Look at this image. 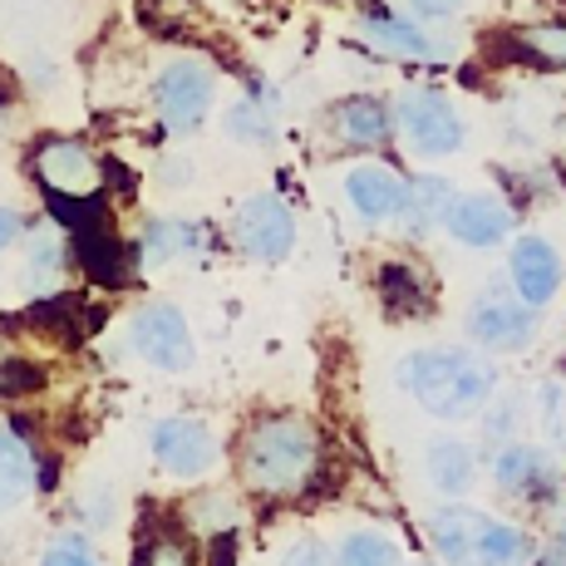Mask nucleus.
Wrapping results in <instances>:
<instances>
[{"instance_id": "2f4dec72", "label": "nucleus", "mask_w": 566, "mask_h": 566, "mask_svg": "<svg viewBox=\"0 0 566 566\" xmlns=\"http://www.w3.org/2000/svg\"><path fill=\"white\" fill-rule=\"evenodd\" d=\"M40 566H99V557L90 552L84 537H54L45 547V557H40Z\"/></svg>"}, {"instance_id": "f3484780", "label": "nucleus", "mask_w": 566, "mask_h": 566, "mask_svg": "<svg viewBox=\"0 0 566 566\" xmlns=\"http://www.w3.org/2000/svg\"><path fill=\"white\" fill-rule=\"evenodd\" d=\"M459 198L449 178H433V172H419V178L405 182V207H399V222H405V237H429L449 222V207Z\"/></svg>"}, {"instance_id": "b1692460", "label": "nucleus", "mask_w": 566, "mask_h": 566, "mask_svg": "<svg viewBox=\"0 0 566 566\" xmlns=\"http://www.w3.org/2000/svg\"><path fill=\"white\" fill-rule=\"evenodd\" d=\"M30 286L35 291H54L60 286V271H64V242H60V232L54 227H40L35 237H30Z\"/></svg>"}, {"instance_id": "f8f14e48", "label": "nucleus", "mask_w": 566, "mask_h": 566, "mask_svg": "<svg viewBox=\"0 0 566 566\" xmlns=\"http://www.w3.org/2000/svg\"><path fill=\"white\" fill-rule=\"evenodd\" d=\"M345 198L369 227H379L389 217H399V207H405V178L389 163H355L345 172Z\"/></svg>"}, {"instance_id": "c85d7f7f", "label": "nucleus", "mask_w": 566, "mask_h": 566, "mask_svg": "<svg viewBox=\"0 0 566 566\" xmlns=\"http://www.w3.org/2000/svg\"><path fill=\"white\" fill-rule=\"evenodd\" d=\"M188 522H192L198 532H232V522H237V503H232L227 493H207V497H198V503H192Z\"/></svg>"}, {"instance_id": "9b49d317", "label": "nucleus", "mask_w": 566, "mask_h": 566, "mask_svg": "<svg viewBox=\"0 0 566 566\" xmlns=\"http://www.w3.org/2000/svg\"><path fill=\"white\" fill-rule=\"evenodd\" d=\"M35 172L45 182V192H99V158L80 144V138H45L35 148Z\"/></svg>"}, {"instance_id": "473e14b6", "label": "nucleus", "mask_w": 566, "mask_h": 566, "mask_svg": "<svg viewBox=\"0 0 566 566\" xmlns=\"http://www.w3.org/2000/svg\"><path fill=\"white\" fill-rule=\"evenodd\" d=\"M419 20H459L468 10V0H405Z\"/></svg>"}, {"instance_id": "f257e3e1", "label": "nucleus", "mask_w": 566, "mask_h": 566, "mask_svg": "<svg viewBox=\"0 0 566 566\" xmlns=\"http://www.w3.org/2000/svg\"><path fill=\"white\" fill-rule=\"evenodd\" d=\"M399 385L423 413L453 423L488 409V399L497 395V369L488 365V355L473 350H419L399 365Z\"/></svg>"}, {"instance_id": "7ed1b4c3", "label": "nucleus", "mask_w": 566, "mask_h": 566, "mask_svg": "<svg viewBox=\"0 0 566 566\" xmlns=\"http://www.w3.org/2000/svg\"><path fill=\"white\" fill-rule=\"evenodd\" d=\"M429 542L443 566H517L527 557V537L503 517L478 507H443L429 517Z\"/></svg>"}, {"instance_id": "a878e982", "label": "nucleus", "mask_w": 566, "mask_h": 566, "mask_svg": "<svg viewBox=\"0 0 566 566\" xmlns=\"http://www.w3.org/2000/svg\"><path fill=\"white\" fill-rule=\"evenodd\" d=\"M134 566H192V547H188V537L172 527L144 532L138 552H134Z\"/></svg>"}, {"instance_id": "393cba45", "label": "nucleus", "mask_w": 566, "mask_h": 566, "mask_svg": "<svg viewBox=\"0 0 566 566\" xmlns=\"http://www.w3.org/2000/svg\"><path fill=\"white\" fill-rule=\"evenodd\" d=\"M335 566H399V547L385 532H350L335 552Z\"/></svg>"}, {"instance_id": "4c0bfd02", "label": "nucleus", "mask_w": 566, "mask_h": 566, "mask_svg": "<svg viewBox=\"0 0 566 566\" xmlns=\"http://www.w3.org/2000/svg\"><path fill=\"white\" fill-rule=\"evenodd\" d=\"M6 134H10V94L0 90V138H6Z\"/></svg>"}, {"instance_id": "cd10ccee", "label": "nucleus", "mask_w": 566, "mask_h": 566, "mask_svg": "<svg viewBox=\"0 0 566 566\" xmlns=\"http://www.w3.org/2000/svg\"><path fill=\"white\" fill-rule=\"evenodd\" d=\"M45 389V369L20 360V355H0V399H25Z\"/></svg>"}, {"instance_id": "5701e85b", "label": "nucleus", "mask_w": 566, "mask_h": 566, "mask_svg": "<svg viewBox=\"0 0 566 566\" xmlns=\"http://www.w3.org/2000/svg\"><path fill=\"white\" fill-rule=\"evenodd\" d=\"M198 247V227L192 222H168V217H158V222H148L144 232H138V256L148 261V266H163V261L182 256Z\"/></svg>"}, {"instance_id": "a211bd4d", "label": "nucleus", "mask_w": 566, "mask_h": 566, "mask_svg": "<svg viewBox=\"0 0 566 566\" xmlns=\"http://www.w3.org/2000/svg\"><path fill=\"white\" fill-rule=\"evenodd\" d=\"M74 256L99 286H128V247L118 242L108 222L90 227V232H74Z\"/></svg>"}, {"instance_id": "e433bc0d", "label": "nucleus", "mask_w": 566, "mask_h": 566, "mask_svg": "<svg viewBox=\"0 0 566 566\" xmlns=\"http://www.w3.org/2000/svg\"><path fill=\"white\" fill-rule=\"evenodd\" d=\"M547 566H566V537L552 542V552H547Z\"/></svg>"}, {"instance_id": "0eeeda50", "label": "nucleus", "mask_w": 566, "mask_h": 566, "mask_svg": "<svg viewBox=\"0 0 566 566\" xmlns=\"http://www.w3.org/2000/svg\"><path fill=\"white\" fill-rule=\"evenodd\" d=\"M232 237L252 261L276 266V261H286L291 247H296V217H291V207L281 202L276 192H256V198H247L237 207Z\"/></svg>"}, {"instance_id": "39448f33", "label": "nucleus", "mask_w": 566, "mask_h": 566, "mask_svg": "<svg viewBox=\"0 0 566 566\" xmlns=\"http://www.w3.org/2000/svg\"><path fill=\"white\" fill-rule=\"evenodd\" d=\"M395 128L405 134V144L423 158H449L463 148L468 128L463 114L449 104V94L439 90H405L395 99Z\"/></svg>"}, {"instance_id": "4be33fe9", "label": "nucleus", "mask_w": 566, "mask_h": 566, "mask_svg": "<svg viewBox=\"0 0 566 566\" xmlns=\"http://www.w3.org/2000/svg\"><path fill=\"white\" fill-rule=\"evenodd\" d=\"M513 50L527 64H537V70H566V20L513 30Z\"/></svg>"}, {"instance_id": "2eb2a0df", "label": "nucleus", "mask_w": 566, "mask_h": 566, "mask_svg": "<svg viewBox=\"0 0 566 566\" xmlns=\"http://www.w3.org/2000/svg\"><path fill=\"white\" fill-rule=\"evenodd\" d=\"M379 286V301H385L389 315H399V321H423V315L433 311V276L419 266V261H385L375 276Z\"/></svg>"}, {"instance_id": "7c9ffc66", "label": "nucleus", "mask_w": 566, "mask_h": 566, "mask_svg": "<svg viewBox=\"0 0 566 566\" xmlns=\"http://www.w3.org/2000/svg\"><path fill=\"white\" fill-rule=\"evenodd\" d=\"M522 409H527V399L522 395H503V399H488V433L493 439H507V433L522 429Z\"/></svg>"}, {"instance_id": "ddd939ff", "label": "nucleus", "mask_w": 566, "mask_h": 566, "mask_svg": "<svg viewBox=\"0 0 566 566\" xmlns=\"http://www.w3.org/2000/svg\"><path fill=\"white\" fill-rule=\"evenodd\" d=\"M507 271H513V291L527 306H547L562 286V256H557V247L542 242V237H517Z\"/></svg>"}, {"instance_id": "aec40b11", "label": "nucleus", "mask_w": 566, "mask_h": 566, "mask_svg": "<svg viewBox=\"0 0 566 566\" xmlns=\"http://www.w3.org/2000/svg\"><path fill=\"white\" fill-rule=\"evenodd\" d=\"M360 35L375 50L399 54V60H433V54H439V45H433L419 25H409V20H399V15H385V10H369V15H360Z\"/></svg>"}, {"instance_id": "f03ea898", "label": "nucleus", "mask_w": 566, "mask_h": 566, "mask_svg": "<svg viewBox=\"0 0 566 566\" xmlns=\"http://www.w3.org/2000/svg\"><path fill=\"white\" fill-rule=\"evenodd\" d=\"M315 459H321V443L315 429L301 419H261L256 429H247L237 468H242V483L261 497H291L315 478Z\"/></svg>"}, {"instance_id": "20e7f679", "label": "nucleus", "mask_w": 566, "mask_h": 566, "mask_svg": "<svg viewBox=\"0 0 566 566\" xmlns=\"http://www.w3.org/2000/svg\"><path fill=\"white\" fill-rule=\"evenodd\" d=\"M212 99H217V74L198 54L168 60L154 80V108L168 134H192V128H202L207 114H212Z\"/></svg>"}, {"instance_id": "423d86ee", "label": "nucleus", "mask_w": 566, "mask_h": 566, "mask_svg": "<svg viewBox=\"0 0 566 566\" xmlns=\"http://www.w3.org/2000/svg\"><path fill=\"white\" fill-rule=\"evenodd\" d=\"M468 335H473L483 350H522V345L537 335V306H527L517 291L488 286L483 296L468 306Z\"/></svg>"}, {"instance_id": "dca6fc26", "label": "nucleus", "mask_w": 566, "mask_h": 566, "mask_svg": "<svg viewBox=\"0 0 566 566\" xmlns=\"http://www.w3.org/2000/svg\"><path fill=\"white\" fill-rule=\"evenodd\" d=\"M493 483L513 497H542L557 483V468H552V459L542 449H532V443H507L493 459Z\"/></svg>"}, {"instance_id": "4468645a", "label": "nucleus", "mask_w": 566, "mask_h": 566, "mask_svg": "<svg viewBox=\"0 0 566 566\" xmlns=\"http://www.w3.org/2000/svg\"><path fill=\"white\" fill-rule=\"evenodd\" d=\"M331 134L345 148H379L395 134V108L375 94H350L331 108Z\"/></svg>"}, {"instance_id": "6ab92c4d", "label": "nucleus", "mask_w": 566, "mask_h": 566, "mask_svg": "<svg viewBox=\"0 0 566 566\" xmlns=\"http://www.w3.org/2000/svg\"><path fill=\"white\" fill-rule=\"evenodd\" d=\"M423 473L429 483L439 488L443 497H463L468 488L478 483V463H473V449L463 439H433L423 449Z\"/></svg>"}, {"instance_id": "412c9836", "label": "nucleus", "mask_w": 566, "mask_h": 566, "mask_svg": "<svg viewBox=\"0 0 566 566\" xmlns=\"http://www.w3.org/2000/svg\"><path fill=\"white\" fill-rule=\"evenodd\" d=\"M30 488H35V459H30V449L20 443V433L0 429V513L25 503Z\"/></svg>"}, {"instance_id": "9d476101", "label": "nucleus", "mask_w": 566, "mask_h": 566, "mask_svg": "<svg viewBox=\"0 0 566 566\" xmlns=\"http://www.w3.org/2000/svg\"><path fill=\"white\" fill-rule=\"evenodd\" d=\"M443 227H449V237L459 247L488 252V247H503L507 242V232H513V207L497 198V192H459Z\"/></svg>"}, {"instance_id": "1a4fd4ad", "label": "nucleus", "mask_w": 566, "mask_h": 566, "mask_svg": "<svg viewBox=\"0 0 566 566\" xmlns=\"http://www.w3.org/2000/svg\"><path fill=\"white\" fill-rule=\"evenodd\" d=\"M154 459L168 478H182V483H192V478L212 473L217 463V433L207 429L202 419H192V413H172V419H158L154 423Z\"/></svg>"}, {"instance_id": "c9c22d12", "label": "nucleus", "mask_w": 566, "mask_h": 566, "mask_svg": "<svg viewBox=\"0 0 566 566\" xmlns=\"http://www.w3.org/2000/svg\"><path fill=\"white\" fill-rule=\"evenodd\" d=\"M20 237H25V217H20L15 207L0 202V252H6V247H15Z\"/></svg>"}, {"instance_id": "bb28decb", "label": "nucleus", "mask_w": 566, "mask_h": 566, "mask_svg": "<svg viewBox=\"0 0 566 566\" xmlns=\"http://www.w3.org/2000/svg\"><path fill=\"white\" fill-rule=\"evenodd\" d=\"M227 134H232L237 144H271V138H276V118L256 99H237L227 108Z\"/></svg>"}, {"instance_id": "72a5a7b5", "label": "nucleus", "mask_w": 566, "mask_h": 566, "mask_svg": "<svg viewBox=\"0 0 566 566\" xmlns=\"http://www.w3.org/2000/svg\"><path fill=\"white\" fill-rule=\"evenodd\" d=\"M207 566H237V532H212V542H207Z\"/></svg>"}, {"instance_id": "6e6552de", "label": "nucleus", "mask_w": 566, "mask_h": 566, "mask_svg": "<svg viewBox=\"0 0 566 566\" xmlns=\"http://www.w3.org/2000/svg\"><path fill=\"white\" fill-rule=\"evenodd\" d=\"M128 350L154 369H188L192 365V331L178 306L154 301L128 321Z\"/></svg>"}, {"instance_id": "f704fd0d", "label": "nucleus", "mask_w": 566, "mask_h": 566, "mask_svg": "<svg viewBox=\"0 0 566 566\" xmlns=\"http://www.w3.org/2000/svg\"><path fill=\"white\" fill-rule=\"evenodd\" d=\"M281 566H331V557H325L321 542H296V547L281 557Z\"/></svg>"}, {"instance_id": "c756f323", "label": "nucleus", "mask_w": 566, "mask_h": 566, "mask_svg": "<svg viewBox=\"0 0 566 566\" xmlns=\"http://www.w3.org/2000/svg\"><path fill=\"white\" fill-rule=\"evenodd\" d=\"M537 413H542V429L547 439L566 449V385H542L537 389Z\"/></svg>"}]
</instances>
